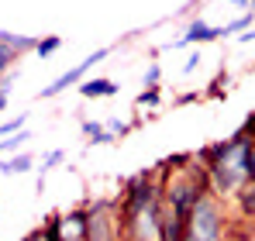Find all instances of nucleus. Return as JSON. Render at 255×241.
Instances as JSON below:
<instances>
[{
	"label": "nucleus",
	"mask_w": 255,
	"mask_h": 241,
	"mask_svg": "<svg viewBox=\"0 0 255 241\" xmlns=\"http://www.w3.org/2000/svg\"><path fill=\"white\" fill-rule=\"evenodd\" d=\"M80 97H83V100H104V97H118V83L107 80V76L86 80V83H80Z\"/></svg>",
	"instance_id": "obj_8"
},
{
	"label": "nucleus",
	"mask_w": 255,
	"mask_h": 241,
	"mask_svg": "<svg viewBox=\"0 0 255 241\" xmlns=\"http://www.w3.org/2000/svg\"><path fill=\"white\" fill-rule=\"evenodd\" d=\"M24 120H28V114H14V118L0 120V141L10 138V134H17V131H24Z\"/></svg>",
	"instance_id": "obj_15"
},
{
	"label": "nucleus",
	"mask_w": 255,
	"mask_h": 241,
	"mask_svg": "<svg viewBox=\"0 0 255 241\" xmlns=\"http://www.w3.org/2000/svg\"><path fill=\"white\" fill-rule=\"evenodd\" d=\"M0 45H7L14 55H24V52H35V48H38V38H31V35H14V31H3V28H0Z\"/></svg>",
	"instance_id": "obj_11"
},
{
	"label": "nucleus",
	"mask_w": 255,
	"mask_h": 241,
	"mask_svg": "<svg viewBox=\"0 0 255 241\" xmlns=\"http://www.w3.org/2000/svg\"><path fill=\"white\" fill-rule=\"evenodd\" d=\"M183 241H193V238H186V235H183Z\"/></svg>",
	"instance_id": "obj_28"
},
{
	"label": "nucleus",
	"mask_w": 255,
	"mask_h": 241,
	"mask_svg": "<svg viewBox=\"0 0 255 241\" xmlns=\"http://www.w3.org/2000/svg\"><path fill=\"white\" fill-rule=\"evenodd\" d=\"M14 59H17V55H14V52H10L7 45H0V76H3V73H10Z\"/></svg>",
	"instance_id": "obj_19"
},
{
	"label": "nucleus",
	"mask_w": 255,
	"mask_h": 241,
	"mask_svg": "<svg viewBox=\"0 0 255 241\" xmlns=\"http://www.w3.org/2000/svg\"><path fill=\"white\" fill-rule=\"evenodd\" d=\"M159 241H166V238H159Z\"/></svg>",
	"instance_id": "obj_29"
},
{
	"label": "nucleus",
	"mask_w": 255,
	"mask_h": 241,
	"mask_svg": "<svg viewBox=\"0 0 255 241\" xmlns=\"http://www.w3.org/2000/svg\"><path fill=\"white\" fill-rule=\"evenodd\" d=\"M14 83H17V73H14V69H10V73H3V76H0V97H7Z\"/></svg>",
	"instance_id": "obj_21"
},
{
	"label": "nucleus",
	"mask_w": 255,
	"mask_h": 241,
	"mask_svg": "<svg viewBox=\"0 0 255 241\" xmlns=\"http://www.w3.org/2000/svg\"><path fill=\"white\" fill-rule=\"evenodd\" d=\"M249 183H255V145H252V152H249Z\"/></svg>",
	"instance_id": "obj_24"
},
{
	"label": "nucleus",
	"mask_w": 255,
	"mask_h": 241,
	"mask_svg": "<svg viewBox=\"0 0 255 241\" xmlns=\"http://www.w3.org/2000/svg\"><path fill=\"white\" fill-rule=\"evenodd\" d=\"M59 241H86V203L59 214Z\"/></svg>",
	"instance_id": "obj_6"
},
{
	"label": "nucleus",
	"mask_w": 255,
	"mask_h": 241,
	"mask_svg": "<svg viewBox=\"0 0 255 241\" xmlns=\"http://www.w3.org/2000/svg\"><path fill=\"white\" fill-rule=\"evenodd\" d=\"M131 127H138V124H131V120H121V118H111L107 120V131H111V138L118 141V138H125Z\"/></svg>",
	"instance_id": "obj_18"
},
{
	"label": "nucleus",
	"mask_w": 255,
	"mask_h": 241,
	"mask_svg": "<svg viewBox=\"0 0 255 241\" xmlns=\"http://www.w3.org/2000/svg\"><path fill=\"white\" fill-rule=\"evenodd\" d=\"M255 138L238 127L231 138H221V141H211L197 152L200 165L207 169V186H211L214 197L221 200H235L238 190L249 183V152H252Z\"/></svg>",
	"instance_id": "obj_1"
},
{
	"label": "nucleus",
	"mask_w": 255,
	"mask_h": 241,
	"mask_svg": "<svg viewBox=\"0 0 255 241\" xmlns=\"http://www.w3.org/2000/svg\"><path fill=\"white\" fill-rule=\"evenodd\" d=\"M28 141H31V131L24 127V131H17V134H10V138H3V141H0V155H7V159H10V155H17ZM24 152H28V148H24Z\"/></svg>",
	"instance_id": "obj_12"
},
{
	"label": "nucleus",
	"mask_w": 255,
	"mask_h": 241,
	"mask_svg": "<svg viewBox=\"0 0 255 241\" xmlns=\"http://www.w3.org/2000/svg\"><path fill=\"white\" fill-rule=\"evenodd\" d=\"M86 241H121L118 200L86 203Z\"/></svg>",
	"instance_id": "obj_3"
},
{
	"label": "nucleus",
	"mask_w": 255,
	"mask_h": 241,
	"mask_svg": "<svg viewBox=\"0 0 255 241\" xmlns=\"http://www.w3.org/2000/svg\"><path fill=\"white\" fill-rule=\"evenodd\" d=\"M217 38H224V35H221V28L207 24V17H190V21H186V28H183V35L172 41L169 48H190V45H207V41H217Z\"/></svg>",
	"instance_id": "obj_5"
},
{
	"label": "nucleus",
	"mask_w": 255,
	"mask_h": 241,
	"mask_svg": "<svg viewBox=\"0 0 255 241\" xmlns=\"http://www.w3.org/2000/svg\"><path fill=\"white\" fill-rule=\"evenodd\" d=\"M162 104V90H141L134 97V107H159Z\"/></svg>",
	"instance_id": "obj_17"
},
{
	"label": "nucleus",
	"mask_w": 255,
	"mask_h": 241,
	"mask_svg": "<svg viewBox=\"0 0 255 241\" xmlns=\"http://www.w3.org/2000/svg\"><path fill=\"white\" fill-rule=\"evenodd\" d=\"M207 93H211V97H217V93L224 97V76H221V73L214 76V83H211V86H207Z\"/></svg>",
	"instance_id": "obj_22"
},
{
	"label": "nucleus",
	"mask_w": 255,
	"mask_h": 241,
	"mask_svg": "<svg viewBox=\"0 0 255 241\" xmlns=\"http://www.w3.org/2000/svg\"><path fill=\"white\" fill-rule=\"evenodd\" d=\"M80 134L86 138V145H111V141H114V138H111V131H107V124L90 120V118L80 120Z\"/></svg>",
	"instance_id": "obj_10"
},
{
	"label": "nucleus",
	"mask_w": 255,
	"mask_h": 241,
	"mask_svg": "<svg viewBox=\"0 0 255 241\" xmlns=\"http://www.w3.org/2000/svg\"><path fill=\"white\" fill-rule=\"evenodd\" d=\"M107 55H111V48H97V52H90V55H86L80 66L66 69V73H62L59 80H52V83H48V86H45L38 97H42V100H48V97H55V93H66V90H69V86H76V83H86L83 76L90 73V69H93V66H97V62H104Z\"/></svg>",
	"instance_id": "obj_4"
},
{
	"label": "nucleus",
	"mask_w": 255,
	"mask_h": 241,
	"mask_svg": "<svg viewBox=\"0 0 255 241\" xmlns=\"http://www.w3.org/2000/svg\"><path fill=\"white\" fill-rule=\"evenodd\" d=\"M242 127H245V131H249V134H252V138H255V114H249V118H245V124H242Z\"/></svg>",
	"instance_id": "obj_25"
},
{
	"label": "nucleus",
	"mask_w": 255,
	"mask_h": 241,
	"mask_svg": "<svg viewBox=\"0 0 255 241\" xmlns=\"http://www.w3.org/2000/svg\"><path fill=\"white\" fill-rule=\"evenodd\" d=\"M159 83H162V66L152 62V66L141 73V86H145V90H159Z\"/></svg>",
	"instance_id": "obj_16"
},
{
	"label": "nucleus",
	"mask_w": 255,
	"mask_h": 241,
	"mask_svg": "<svg viewBox=\"0 0 255 241\" xmlns=\"http://www.w3.org/2000/svg\"><path fill=\"white\" fill-rule=\"evenodd\" d=\"M59 48H62V38H59V35H45V38H38L35 55H38V59H48V55H55Z\"/></svg>",
	"instance_id": "obj_13"
},
{
	"label": "nucleus",
	"mask_w": 255,
	"mask_h": 241,
	"mask_svg": "<svg viewBox=\"0 0 255 241\" xmlns=\"http://www.w3.org/2000/svg\"><path fill=\"white\" fill-rule=\"evenodd\" d=\"M249 41H255V28H252V31H245V35H242V45H249Z\"/></svg>",
	"instance_id": "obj_26"
},
{
	"label": "nucleus",
	"mask_w": 255,
	"mask_h": 241,
	"mask_svg": "<svg viewBox=\"0 0 255 241\" xmlns=\"http://www.w3.org/2000/svg\"><path fill=\"white\" fill-rule=\"evenodd\" d=\"M31 169H38V159L31 152H17L10 159H0V172L3 176H28Z\"/></svg>",
	"instance_id": "obj_9"
},
{
	"label": "nucleus",
	"mask_w": 255,
	"mask_h": 241,
	"mask_svg": "<svg viewBox=\"0 0 255 241\" xmlns=\"http://www.w3.org/2000/svg\"><path fill=\"white\" fill-rule=\"evenodd\" d=\"M231 224H235V214L228 210V200L207 193L204 200L190 210V217H186V238H193V241H228L231 238Z\"/></svg>",
	"instance_id": "obj_2"
},
{
	"label": "nucleus",
	"mask_w": 255,
	"mask_h": 241,
	"mask_svg": "<svg viewBox=\"0 0 255 241\" xmlns=\"http://www.w3.org/2000/svg\"><path fill=\"white\" fill-rule=\"evenodd\" d=\"M66 162V148H52V152H45V159L38 162V172H42V179H45V172L48 169H59Z\"/></svg>",
	"instance_id": "obj_14"
},
{
	"label": "nucleus",
	"mask_w": 255,
	"mask_h": 241,
	"mask_svg": "<svg viewBox=\"0 0 255 241\" xmlns=\"http://www.w3.org/2000/svg\"><path fill=\"white\" fill-rule=\"evenodd\" d=\"M176 107H186V104H197V93H179L176 100H172Z\"/></svg>",
	"instance_id": "obj_23"
},
{
	"label": "nucleus",
	"mask_w": 255,
	"mask_h": 241,
	"mask_svg": "<svg viewBox=\"0 0 255 241\" xmlns=\"http://www.w3.org/2000/svg\"><path fill=\"white\" fill-rule=\"evenodd\" d=\"M200 59H204V55H200V48H193V52H190V59L183 62V76H190V73L200 66Z\"/></svg>",
	"instance_id": "obj_20"
},
{
	"label": "nucleus",
	"mask_w": 255,
	"mask_h": 241,
	"mask_svg": "<svg viewBox=\"0 0 255 241\" xmlns=\"http://www.w3.org/2000/svg\"><path fill=\"white\" fill-rule=\"evenodd\" d=\"M3 111H7V97H0V114H3Z\"/></svg>",
	"instance_id": "obj_27"
},
{
	"label": "nucleus",
	"mask_w": 255,
	"mask_h": 241,
	"mask_svg": "<svg viewBox=\"0 0 255 241\" xmlns=\"http://www.w3.org/2000/svg\"><path fill=\"white\" fill-rule=\"evenodd\" d=\"M235 221L238 224H255V183H245L235 197Z\"/></svg>",
	"instance_id": "obj_7"
}]
</instances>
